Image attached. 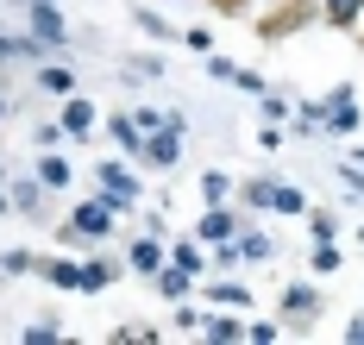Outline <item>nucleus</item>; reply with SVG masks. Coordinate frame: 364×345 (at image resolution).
Masks as SVG:
<instances>
[{
    "label": "nucleus",
    "instance_id": "obj_6",
    "mask_svg": "<svg viewBox=\"0 0 364 345\" xmlns=\"http://www.w3.org/2000/svg\"><path fill=\"white\" fill-rule=\"evenodd\" d=\"M283 327H314L321 320V289H308V283H289L283 289V314H277Z\"/></svg>",
    "mask_w": 364,
    "mask_h": 345
},
{
    "label": "nucleus",
    "instance_id": "obj_10",
    "mask_svg": "<svg viewBox=\"0 0 364 345\" xmlns=\"http://www.w3.org/2000/svg\"><path fill=\"white\" fill-rule=\"evenodd\" d=\"M164 258H170V245H164L157 232H145V239H132V245H126V270H139V276H151Z\"/></svg>",
    "mask_w": 364,
    "mask_h": 345
},
{
    "label": "nucleus",
    "instance_id": "obj_33",
    "mask_svg": "<svg viewBox=\"0 0 364 345\" xmlns=\"http://www.w3.org/2000/svg\"><path fill=\"white\" fill-rule=\"evenodd\" d=\"M201 63H208V76H214V82H232V76H239V63H232V57H214V50H208Z\"/></svg>",
    "mask_w": 364,
    "mask_h": 345
},
{
    "label": "nucleus",
    "instance_id": "obj_12",
    "mask_svg": "<svg viewBox=\"0 0 364 345\" xmlns=\"http://www.w3.org/2000/svg\"><path fill=\"white\" fill-rule=\"evenodd\" d=\"M107 138H113L126 157H145V126H139L132 114H107Z\"/></svg>",
    "mask_w": 364,
    "mask_h": 345
},
{
    "label": "nucleus",
    "instance_id": "obj_22",
    "mask_svg": "<svg viewBox=\"0 0 364 345\" xmlns=\"http://www.w3.org/2000/svg\"><path fill=\"white\" fill-rule=\"evenodd\" d=\"M170 258H176L182 270H195V276H201V270H208V245L188 232V239H176V245H170Z\"/></svg>",
    "mask_w": 364,
    "mask_h": 345
},
{
    "label": "nucleus",
    "instance_id": "obj_26",
    "mask_svg": "<svg viewBox=\"0 0 364 345\" xmlns=\"http://www.w3.org/2000/svg\"><path fill=\"white\" fill-rule=\"evenodd\" d=\"M308 264L321 270V276H333V270H339V245H333V239H314V251H308Z\"/></svg>",
    "mask_w": 364,
    "mask_h": 345
},
{
    "label": "nucleus",
    "instance_id": "obj_24",
    "mask_svg": "<svg viewBox=\"0 0 364 345\" xmlns=\"http://www.w3.org/2000/svg\"><path fill=\"white\" fill-rule=\"evenodd\" d=\"M232 189H239V182H232L226 170H208V176H201V201H208V207H220V201H232Z\"/></svg>",
    "mask_w": 364,
    "mask_h": 345
},
{
    "label": "nucleus",
    "instance_id": "obj_2",
    "mask_svg": "<svg viewBox=\"0 0 364 345\" xmlns=\"http://www.w3.org/2000/svg\"><path fill=\"white\" fill-rule=\"evenodd\" d=\"M182 132H188V119H182V114H164V126L145 132V163H151V170H176V163H182Z\"/></svg>",
    "mask_w": 364,
    "mask_h": 345
},
{
    "label": "nucleus",
    "instance_id": "obj_36",
    "mask_svg": "<svg viewBox=\"0 0 364 345\" xmlns=\"http://www.w3.org/2000/svg\"><path fill=\"white\" fill-rule=\"evenodd\" d=\"M232 82H239V94H252V101H257V94H264V88H270V82L257 76V70H239V76H232Z\"/></svg>",
    "mask_w": 364,
    "mask_h": 345
},
{
    "label": "nucleus",
    "instance_id": "obj_29",
    "mask_svg": "<svg viewBox=\"0 0 364 345\" xmlns=\"http://www.w3.org/2000/svg\"><path fill=\"white\" fill-rule=\"evenodd\" d=\"M245 339H252V345H277V339H283V320H252Z\"/></svg>",
    "mask_w": 364,
    "mask_h": 345
},
{
    "label": "nucleus",
    "instance_id": "obj_44",
    "mask_svg": "<svg viewBox=\"0 0 364 345\" xmlns=\"http://www.w3.org/2000/svg\"><path fill=\"white\" fill-rule=\"evenodd\" d=\"M270 6H289V0H264V13H270Z\"/></svg>",
    "mask_w": 364,
    "mask_h": 345
},
{
    "label": "nucleus",
    "instance_id": "obj_27",
    "mask_svg": "<svg viewBox=\"0 0 364 345\" xmlns=\"http://www.w3.org/2000/svg\"><path fill=\"white\" fill-rule=\"evenodd\" d=\"M301 220H308V232H314V239H339V220H333L327 207H308Z\"/></svg>",
    "mask_w": 364,
    "mask_h": 345
},
{
    "label": "nucleus",
    "instance_id": "obj_20",
    "mask_svg": "<svg viewBox=\"0 0 364 345\" xmlns=\"http://www.w3.org/2000/svg\"><path fill=\"white\" fill-rule=\"evenodd\" d=\"M44 283H50V289H75V295H82V264H75V258H44Z\"/></svg>",
    "mask_w": 364,
    "mask_h": 345
},
{
    "label": "nucleus",
    "instance_id": "obj_40",
    "mask_svg": "<svg viewBox=\"0 0 364 345\" xmlns=\"http://www.w3.org/2000/svg\"><path fill=\"white\" fill-rule=\"evenodd\" d=\"M132 119H139L145 132H157V126H164V107H139V114H132Z\"/></svg>",
    "mask_w": 364,
    "mask_h": 345
},
{
    "label": "nucleus",
    "instance_id": "obj_11",
    "mask_svg": "<svg viewBox=\"0 0 364 345\" xmlns=\"http://www.w3.org/2000/svg\"><path fill=\"white\" fill-rule=\"evenodd\" d=\"M44 182L38 176H26V182H6V201H13V214H26V220H44Z\"/></svg>",
    "mask_w": 364,
    "mask_h": 345
},
{
    "label": "nucleus",
    "instance_id": "obj_7",
    "mask_svg": "<svg viewBox=\"0 0 364 345\" xmlns=\"http://www.w3.org/2000/svg\"><path fill=\"white\" fill-rule=\"evenodd\" d=\"M195 239H201L208 251H214V245H232V239H239V214H232L226 201H220V207H208V214L195 220Z\"/></svg>",
    "mask_w": 364,
    "mask_h": 345
},
{
    "label": "nucleus",
    "instance_id": "obj_19",
    "mask_svg": "<svg viewBox=\"0 0 364 345\" xmlns=\"http://www.w3.org/2000/svg\"><path fill=\"white\" fill-rule=\"evenodd\" d=\"M119 270H126L119 258H88V264H82V295H101V289H107Z\"/></svg>",
    "mask_w": 364,
    "mask_h": 345
},
{
    "label": "nucleus",
    "instance_id": "obj_32",
    "mask_svg": "<svg viewBox=\"0 0 364 345\" xmlns=\"http://www.w3.org/2000/svg\"><path fill=\"white\" fill-rule=\"evenodd\" d=\"M257 107H264V119H289V114H295L289 101H283V94H270V88L257 94Z\"/></svg>",
    "mask_w": 364,
    "mask_h": 345
},
{
    "label": "nucleus",
    "instance_id": "obj_17",
    "mask_svg": "<svg viewBox=\"0 0 364 345\" xmlns=\"http://www.w3.org/2000/svg\"><path fill=\"white\" fill-rule=\"evenodd\" d=\"M239 258H245V264H270V258H277V239L257 232V226H239Z\"/></svg>",
    "mask_w": 364,
    "mask_h": 345
},
{
    "label": "nucleus",
    "instance_id": "obj_5",
    "mask_svg": "<svg viewBox=\"0 0 364 345\" xmlns=\"http://www.w3.org/2000/svg\"><path fill=\"white\" fill-rule=\"evenodd\" d=\"M113 220H119V207H113L107 195H95V201H82V207L70 214L75 239H113Z\"/></svg>",
    "mask_w": 364,
    "mask_h": 345
},
{
    "label": "nucleus",
    "instance_id": "obj_25",
    "mask_svg": "<svg viewBox=\"0 0 364 345\" xmlns=\"http://www.w3.org/2000/svg\"><path fill=\"white\" fill-rule=\"evenodd\" d=\"M270 189H277V176H252V182H239V201L264 214V207H270Z\"/></svg>",
    "mask_w": 364,
    "mask_h": 345
},
{
    "label": "nucleus",
    "instance_id": "obj_14",
    "mask_svg": "<svg viewBox=\"0 0 364 345\" xmlns=\"http://www.w3.org/2000/svg\"><path fill=\"white\" fill-rule=\"evenodd\" d=\"M95 126H101L95 101H82V94H63V132H70V138H88Z\"/></svg>",
    "mask_w": 364,
    "mask_h": 345
},
{
    "label": "nucleus",
    "instance_id": "obj_18",
    "mask_svg": "<svg viewBox=\"0 0 364 345\" xmlns=\"http://www.w3.org/2000/svg\"><path fill=\"white\" fill-rule=\"evenodd\" d=\"M38 88H44L50 101H63V94H75V70L70 63H38Z\"/></svg>",
    "mask_w": 364,
    "mask_h": 345
},
{
    "label": "nucleus",
    "instance_id": "obj_34",
    "mask_svg": "<svg viewBox=\"0 0 364 345\" xmlns=\"http://www.w3.org/2000/svg\"><path fill=\"white\" fill-rule=\"evenodd\" d=\"M0 270H6V276H26V270H38V258H32V251H6Z\"/></svg>",
    "mask_w": 364,
    "mask_h": 345
},
{
    "label": "nucleus",
    "instance_id": "obj_38",
    "mask_svg": "<svg viewBox=\"0 0 364 345\" xmlns=\"http://www.w3.org/2000/svg\"><path fill=\"white\" fill-rule=\"evenodd\" d=\"M182 44H188L195 57H208V50H214V32H182Z\"/></svg>",
    "mask_w": 364,
    "mask_h": 345
},
{
    "label": "nucleus",
    "instance_id": "obj_16",
    "mask_svg": "<svg viewBox=\"0 0 364 345\" xmlns=\"http://www.w3.org/2000/svg\"><path fill=\"white\" fill-rule=\"evenodd\" d=\"M38 182H44V189H70V182H75V170H70V157L57 151V145H50V151L38 157Z\"/></svg>",
    "mask_w": 364,
    "mask_h": 345
},
{
    "label": "nucleus",
    "instance_id": "obj_4",
    "mask_svg": "<svg viewBox=\"0 0 364 345\" xmlns=\"http://www.w3.org/2000/svg\"><path fill=\"white\" fill-rule=\"evenodd\" d=\"M95 189L107 195L113 207H119V214H126V207H139V176H132V170H126V163H95Z\"/></svg>",
    "mask_w": 364,
    "mask_h": 345
},
{
    "label": "nucleus",
    "instance_id": "obj_35",
    "mask_svg": "<svg viewBox=\"0 0 364 345\" xmlns=\"http://www.w3.org/2000/svg\"><path fill=\"white\" fill-rule=\"evenodd\" d=\"M339 182H346V195H358V201H364V163H346Z\"/></svg>",
    "mask_w": 364,
    "mask_h": 345
},
{
    "label": "nucleus",
    "instance_id": "obj_15",
    "mask_svg": "<svg viewBox=\"0 0 364 345\" xmlns=\"http://www.w3.org/2000/svg\"><path fill=\"white\" fill-rule=\"evenodd\" d=\"M44 57H50V50H44V44H38L32 32H26V38L0 32V63H44Z\"/></svg>",
    "mask_w": 364,
    "mask_h": 345
},
{
    "label": "nucleus",
    "instance_id": "obj_9",
    "mask_svg": "<svg viewBox=\"0 0 364 345\" xmlns=\"http://www.w3.org/2000/svg\"><path fill=\"white\" fill-rule=\"evenodd\" d=\"M201 333L214 345H239L245 339V320H239V307H208V314H201Z\"/></svg>",
    "mask_w": 364,
    "mask_h": 345
},
{
    "label": "nucleus",
    "instance_id": "obj_23",
    "mask_svg": "<svg viewBox=\"0 0 364 345\" xmlns=\"http://www.w3.org/2000/svg\"><path fill=\"white\" fill-rule=\"evenodd\" d=\"M270 214H308V195L277 176V189H270Z\"/></svg>",
    "mask_w": 364,
    "mask_h": 345
},
{
    "label": "nucleus",
    "instance_id": "obj_39",
    "mask_svg": "<svg viewBox=\"0 0 364 345\" xmlns=\"http://www.w3.org/2000/svg\"><path fill=\"white\" fill-rule=\"evenodd\" d=\"M176 327H182V333H195V327H201V314H195L188 302H176Z\"/></svg>",
    "mask_w": 364,
    "mask_h": 345
},
{
    "label": "nucleus",
    "instance_id": "obj_37",
    "mask_svg": "<svg viewBox=\"0 0 364 345\" xmlns=\"http://www.w3.org/2000/svg\"><path fill=\"white\" fill-rule=\"evenodd\" d=\"M63 138H70L63 119H57V126H38V151H50V145H63Z\"/></svg>",
    "mask_w": 364,
    "mask_h": 345
},
{
    "label": "nucleus",
    "instance_id": "obj_3",
    "mask_svg": "<svg viewBox=\"0 0 364 345\" xmlns=\"http://www.w3.org/2000/svg\"><path fill=\"white\" fill-rule=\"evenodd\" d=\"M321 132H333V138L358 132V88H352V82H339L327 101H321Z\"/></svg>",
    "mask_w": 364,
    "mask_h": 345
},
{
    "label": "nucleus",
    "instance_id": "obj_28",
    "mask_svg": "<svg viewBox=\"0 0 364 345\" xmlns=\"http://www.w3.org/2000/svg\"><path fill=\"white\" fill-rule=\"evenodd\" d=\"M132 19H139V32H145V38H182V32H170V26H164V19H157L151 6H139Z\"/></svg>",
    "mask_w": 364,
    "mask_h": 345
},
{
    "label": "nucleus",
    "instance_id": "obj_42",
    "mask_svg": "<svg viewBox=\"0 0 364 345\" xmlns=\"http://www.w3.org/2000/svg\"><path fill=\"white\" fill-rule=\"evenodd\" d=\"M6 114H13V101H6V94H0V119H6Z\"/></svg>",
    "mask_w": 364,
    "mask_h": 345
},
{
    "label": "nucleus",
    "instance_id": "obj_31",
    "mask_svg": "<svg viewBox=\"0 0 364 345\" xmlns=\"http://www.w3.org/2000/svg\"><path fill=\"white\" fill-rule=\"evenodd\" d=\"M19 339H26V345H63V339H57V320H32Z\"/></svg>",
    "mask_w": 364,
    "mask_h": 345
},
{
    "label": "nucleus",
    "instance_id": "obj_41",
    "mask_svg": "<svg viewBox=\"0 0 364 345\" xmlns=\"http://www.w3.org/2000/svg\"><path fill=\"white\" fill-rule=\"evenodd\" d=\"M346 339H352V345H364V314L352 320V327H346Z\"/></svg>",
    "mask_w": 364,
    "mask_h": 345
},
{
    "label": "nucleus",
    "instance_id": "obj_21",
    "mask_svg": "<svg viewBox=\"0 0 364 345\" xmlns=\"http://www.w3.org/2000/svg\"><path fill=\"white\" fill-rule=\"evenodd\" d=\"M314 6H321V19L339 26V32H352V26L364 19V0H314Z\"/></svg>",
    "mask_w": 364,
    "mask_h": 345
},
{
    "label": "nucleus",
    "instance_id": "obj_30",
    "mask_svg": "<svg viewBox=\"0 0 364 345\" xmlns=\"http://www.w3.org/2000/svg\"><path fill=\"white\" fill-rule=\"evenodd\" d=\"M283 145H289V132H283L277 119H264V126H257V151H283Z\"/></svg>",
    "mask_w": 364,
    "mask_h": 345
},
{
    "label": "nucleus",
    "instance_id": "obj_45",
    "mask_svg": "<svg viewBox=\"0 0 364 345\" xmlns=\"http://www.w3.org/2000/svg\"><path fill=\"white\" fill-rule=\"evenodd\" d=\"M0 276H6V270H0Z\"/></svg>",
    "mask_w": 364,
    "mask_h": 345
},
{
    "label": "nucleus",
    "instance_id": "obj_43",
    "mask_svg": "<svg viewBox=\"0 0 364 345\" xmlns=\"http://www.w3.org/2000/svg\"><path fill=\"white\" fill-rule=\"evenodd\" d=\"M0 214H13V201H6V189H0Z\"/></svg>",
    "mask_w": 364,
    "mask_h": 345
},
{
    "label": "nucleus",
    "instance_id": "obj_1",
    "mask_svg": "<svg viewBox=\"0 0 364 345\" xmlns=\"http://www.w3.org/2000/svg\"><path fill=\"white\" fill-rule=\"evenodd\" d=\"M26 32H32L50 57H57V50H70V19H63V6H57V0H32V6H26Z\"/></svg>",
    "mask_w": 364,
    "mask_h": 345
},
{
    "label": "nucleus",
    "instance_id": "obj_13",
    "mask_svg": "<svg viewBox=\"0 0 364 345\" xmlns=\"http://www.w3.org/2000/svg\"><path fill=\"white\" fill-rule=\"evenodd\" d=\"M201 295H208V307H252V289L239 283V276H220V283H201Z\"/></svg>",
    "mask_w": 364,
    "mask_h": 345
},
{
    "label": "nucleus",
    "instance_id": "obj_8",
    "mask_svg": "<svg viewBox=\"0 0 364 345\" xmlns=\"http://www.w3.org/2000/svg\"><path fill=\"white\" fill-rule=\"evenodd\" d=\"M151 283H157L164 302H188V295H195V270H182L176 258H164V264L151 270Z\"/></svg>",
    "mask_w": 364,
    "mask_h": 345
}]
</instances>
